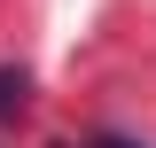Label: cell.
Here are the masks:
<instances>
[{
	"label": "cell",
	"mask_w": 156,
	"mask_h": 148,
	"mask_svg": "<svg viewBox=\"0 0 156 148\" xmlns=\"http://www.w3.org/2000/svg\"><path fill=\"white\" fill-rule=\"evenodd\" d=\"M23 109V70H0V117Z\"/></svg>",
	"instance_id": "1"
}]
</instances>
